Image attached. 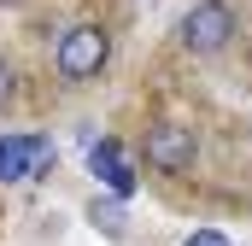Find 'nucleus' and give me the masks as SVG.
I'll return each instance as SVG.
<instances>
[{"label": "nucleus", "mask_w": 252, "mask_h": 246, "mask_svg": "<svg viewBox=\"0 0 252 246\" xmlns=\"http://www.w3.org/2000/svg\"><path fill=\"white\" fill-rule=\"evenodd\" d=\"M112 59V30L106 24H70L59 35V53H53V70L64 82H94Z\"/></svg>", "instance_id": "f257e3e1"}, {"label": "nucleus", "mask_w": 252, "mask_h": 246, "mask_svg": "<svg viewBox=\"0 0 252 246\" xmlns=\"http://www.w3.org/2000/svg\"><path fill=\"white\" fill-rule=\"evenodd\" d=\"M141 158L153 170H164V176H188L193 158H199V141H193L188 123H153L141 135Z\"/></svg>", "instance_id": "f03ea898"}, {"label": "nucleus", "mask_w": 252, "mask_h": 246, "mask_svg": "<svg viewBox=\"0 0 252 246\" xmlns=\"http://www.w3.org/2000/svg\"><path fill=\"white\" fill-rule=\"evenodd\" d=\"M235 41V12L223 0H193L188 18H182V47L188 53H217Z\"/></svg>", "instance_id": "7ed1b4c3"}, {"label": "nucleus", "mask_w": 252, "mask_h": 246, "mask_svg": "<svg viewBox=\"0 0 252 246\" xmlns=\"http://www.w3.org/2000/svg\"><path fill=\"white\" fill-rule=\"evenodd\" d=\"M88 170H94V182L112 187V199H129L135 193V170L124 164V141H112V135L88 141Z\"/></svg>", "instance_id": "20e7f679"}, {"label": "nucleus", "mask_w": 252, "mask_h": 246, "mask_svg": "<svg viewBox=\"0 0 252 246\" xmlns=\"http://www.w3.org/2000/svg\"><path fill=\"white\" fill-rule=\"evenodd\" d=\"M30 176V135H0V182Z\"/></svg>", "instance_id": "39448f33"}, {"label": "nucleus", "mask_w": 252, "mask_h": 246, "mask_svg": "<svg viewBox=\"0 0 252 246\" xmlns=\"http://www.w3.org/2000/svg\"><path fill=\"white\" fill-rule=\"evenodd\" d=\"M88 223L100 235H124V199H94L88 205Z\"/></svg>", "instance_id": "423d86ee"}, {"label": "nucleus", "mask_w": 252, "mask_h": 246, "mask_svg": "<svg viewBox=\"0 0 252 246\" xmlns=\"http://www.w3.org/2000/svg\"><path fill=\"white\" fill-rule=\"evenodd\" d=\"M47 170H53V141L30 135V176H47Z\"/></svg>", "instance_id": "0eeeda50"}, {"label": "nucleus", "mask_w": 252, "mask_h": 246, "mask_svg": "<svg viewBox=\"0 0 252 246\" xmlns=\"http://www.w3.org/2000/svg\"><path fill=\"white\" fill-rule=\"evenodd\" d=\"M182 246H235V241H229L223 229H193V235H188Z\"/></svg>", "instance_id": "6e6552de"}, {"label": "nucleus", "mask_w": 252, "mask_h": 246, "mask_svg": "<svg viewBox=\"0 0 252 246\" xmlns=\"http://www.w3.org/2000/svg\"><path fill=\"white\" fill-rule=\"evenodd\" d=\"M12 94H18V76H12V64L0 59V112L12 106Z\"/></svg>", "instance_id": "1a4fd4ad"}, {"label": "nucleus", "mask_w": 252, "mask_h": 246, "mask_svg": "<svg viewBox=\"0 0 252 246\" xmlns=\"http://www.w3.org/2000/svg\"><path fill=\"white\" fill-rule=\"evenodd\" d=\"M0 6H24V0H0Z\"/></svg>", "instance_id": "9d476101"}]
</instances>
